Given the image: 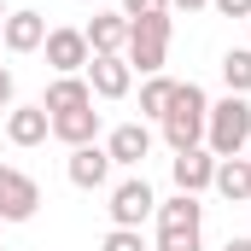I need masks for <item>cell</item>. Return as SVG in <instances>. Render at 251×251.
Returning <instances> with one entry per match:
<instances>
[{
	"instance_id": "1",
	"label": "cell",
	"mask_w": 251,
	"mask_h": 251,
	"mask_svg": "<svg viewBox=\"0 0 251 251\" xmlns=\"http://www.w3.org/2000/svg\"><path fill=\"white\" fill-rule=\"evenodd\" d=\"M204 146H210L216 158H246V146H251V100L246 94H228V100L210 105V117H204Z\"/></svg>"
},
{
	"instance_id": "2",
	"label": "cell",
	"mask_w": 251,
	"mask_h": 251,
	"mask_svg": "<svg viewBox=\"0 0 251 251\" xmlns=\"http://www.w3.org/2000/svg\"><path fill=\"white\" fill-rule=\"evenodd\" d=\"M204 117H210L204 88H199V82H176V100H170V111H164V140H170V152L204 146Z\"/></svg>"
},
{
	"instance_id": "3",
	"label": "cell",
	"mask_w": 251,
	"mask_h": 251,
	"mask_svg": "<svg viewBox=\"0 0 251 251\" xmlns=\"http://www.w3.org/2000/svg\"><path fill=\"white\" fill-rule=\"evenodd\" d=\"M204 240V204L199 193H176L158 204V251H199Z\"/></svg>"
},
{
	"instance_id": "4",
	"label": "cell",
	"mask_w": 251,
	"mask_h": 251,
	"mask_svg": "<svg viewBox=\"0 0 251 251\" xmlns=\"http://www.w3.org/2000/svg\"><path fill=\"white\" fill-rule=\"evenodd\" d=\"M164 53H170V12L164 18H128V47H123L128 70L164 76Z\"/></svg>"
},
{
	"instance_id": "5",
	"label": "cell",
	"mask_w": 251,
	"mask_h": 251,
	"mask_svg": "<svg viewBox=\"0 0 251 251\" xmlns=\"http://www.w3.org/2000/svg\"><path fill=\"white\" fill-rule=\"evenodd\" d=\"M111 228H140L152 210H158V193L146 187V176H128V181H117L111 187Z\"/></svg>"
},
{
	"instance_id": "6",
	"label": "cell",
	"mask_w": 251,
	"mask_h": 251,
	"mask_svg": "<svg viewBox=\"0 0 251 251\" xmlns=\"http://www.w3.org/2000/svg\"><path fill=\"white\" fill-rule=\"evenodd\" d=\"M35 210H41V187H35V176L0 164V222H29Z\"/></svg>"
},
{
	"instance_id": "7",
	"label": "cell",
	"mask_w": 251,
	"mask_h": 251,
	"mask_svg": "<svg viewBox=\"0 0 251 251\" xmlns=\"http://www.w3.org/2000/svg\"><path fill=\"white\" fill-rule=\"evenodd\" d=\"M88 88H94V100H123L128 88H134L128 59L123 53H94V59H88Z\"/></svg>"
},
{
	"instance_id": "8",
	"label": "cell",
	"mask_w": 251,
	"mask_h": 251,
	"mask_svg": "<svg viewBox=\"0 0 251 251\" xmlns=\"http://www.w3.org/2000/svg\"><path fill=\"white\" fill-rule=\"evenodd\" d=\"M64 176H70V187H82V193L105 187V181H111V152H105L100 140H94V146H70Z\"/></svg>"
},
{
	"instance_id": "9",
	"label": "cell",
	"mask_w": 251,
	"mask_h": 251,
	"mask_svg": "<svg viewBox=\"0 0 251 251\" xmlns=\"http://www.w3.org/2000/svg\"><path fill=\"white\" fill-rule=\"evenodd\" d=\"M47 64L59 70V76H76V70H88V59H94V47H88V35L82 29H47Z\"/></svg>"
},
{
	"instance_id": "10",
	"label": "cell",
	"mask_w": 251,
	"mask_h": 251,
	"mask_svg": "<svg viewBox=\"0 0 251 251\" xmlns=\"http://www.w3.org/2000/svg\"><path fill=\"white\" fill-rule=\"evenodd\" d=\"M170 176H176V193H204L216 181V152H210V146L176 152V158H170Z\"/></svg>"
},
{
	"instance_id": "11",
	"label": "cell",
	"mask_w": 251,
	"mask_h": 251,
	"mask_svg": "<svg viewBox=\"0 0 251 251\" xmlns=\"http://www.w3.org/2000/svg\"><path fill=\"white\" fill-rule=\"evenodd\" d=\"M41 41H47V18H41V12L24 6V12H6V18H0V47H6V53H35Z\"/></svg>"
},
{
	"instance_id": "12",
	"label": "cell",
	"mask_w": 251,
	"mask_h": 251,
	"mask_svg": "<svg viewBox=\"0 0 251 251\" xmlns=\"http://www.w3.org/2000/svg\"><path fill=\"white\" fill-rule=\"evenodd\" d=\"M105 152H111V164L140 170V164L152 158V128H146V123H117V128H111V140H105Z\"/></svg>"
},
{
	"instance_id": "13",
	"label": "cell",
	"mask_w": 251,
	"mask_h": 251,
	"mask_svg": "<svg viewBox=\"0 0 251 251\" xmlns=\"http://www.w3.org/2000/svg\"><path fill=\"white\" fill-rule=\"evenodd\" d=\"M47 134H53L47 105H18V111H6V140H12V146H41Z\"/></svg>"
},
{
	"instance_id": "14",
	"label": "cell",
	"mask_w": 251,
	"mask_h": 251,
	"mask_svg": "<svg viewBox=\"0 0 251 251\" xmlns=\"http://www.w3.org/2000/svg\"><path fill=\"white\" fill-rule=\"evenodd\" d=\"M82 35H88L94 53H123L128 47V18L123 12H94V24H88Z\"/></svg>"
},
{
	"instance_id": "15",
	"label": "cell",
	"mask_w": 251,
	"mask_h": 251,
	"mask_svg": "<svg viewBox=\"0 0 251 251\" xmlns=\"http://www.w3.org/2000/svg\"><path fill=\"white\" fill-rule=\"evenodd\" d=\"M41 105H47V117H59V111H82V105H94V88H88L82 76H53V88L41 94Z\"/></svg>"
},
{
	"instance_id": "16",
	"label": "cell",
	"mask_w": 251,
	"mask_h": 251,
	"mask_svg": "<svg viewBox=\"0 0 251 251\" xmlns=\"http://www.w3.org/2000/svg\"><path fill=\"white\" fill-rule=\"evenodd\" d=\"M94 134H100V111H94V105L53 117V140H64V146H94Z\"/></svg>"
},
{
	"instance_id": "17",
	"label": "cell",
	"mask_w": 251,
	"mask_h": 251,
	"mask_svg": "<svg viewBox=\"0 0 251 251\" xmlns=\"http://www.w3.org/2000/svg\"><path fill=\"white\" fill-rule=\"evenodd\" d=\"M210 187L222 193L228 204H246L251 199V158H216V181Z\"/></svg>"
},
{
	"instance_id": "18",
	"label": "cell",
	"mask_w": 251,
	"mask_h": 251,
	"mask_svg": "<svg viewBox=\"0 0 251 251\" xmlns=\"http://www.w3.org/2000/svg\"><path fill=\"white\" fill-rule=\"evenodd\" d=\"M170 100H176V82H170V76H146V88H140V111L164 123V111H170Z\"/></svg>"
},
{
	"instance_id": "19",
	"label": "cell",
	"mask_w": 251,
	"mask_h": 251,
	"mask_svg": "<svg viewBox=\"0 0 251 251\" xmlns=\"http://www.w3.org/2000/svg\"><path fill=\"white\" fill-rule=\"evenodd\" d=\"M222 82H228V94H251V47H234L222 59Z\"/></svg>"
},
{
	"instance_id": "20",
	"label": "cell",
	"mask_w": 251,
	"mask_h": 251,
	"mask_svg": "<svg viewBox=\"0 0 251 251\" xmlns=\"http://www.w3.org/2000/svg\"><path fill=\"white\" fill-rule=\"evenodd\" d=\"M100 251H146V240H140V228H111L100 240Z\"/></svg>"
},
{
	"instance_id": "21",
	"label": "cell",
	"mask_w": 251,
	"mask_h": 251,
	"mask_svg": "<svg viewBox=\"0 0 251 251\" xmlns=\"http://www.w3.org/2000/svg\"><path fill=\"white\" fill-rule=\"evenodd\" d=\"M170 0H123V18H164Z\"/></svg>"
},
{
	"instance_id": "22",
	"label": "cell",
	"mask_w": 251,
	"mask_h": 251,
	"mask_svg": "<svg viewBox=\"0 0 251 251\" xmlns=\"http://www.w3.org/2000/svg\"><path fill=\"white\" fill-rule=\"evenodd\" d=\"M222 18H251V0H210Z\"/></svg>"
},
{
	"instance_id": "23",
	"label": "cell",
	"mask_w": 251,
	"mask_h": 251,
	"mask_svg": "<svg viewBox=\"0 0 251 251\" xmlns=\"http://www.w3.org/2000/svg\"><path fill=\"white\" fill-rule=\"evenodd\" d=\"M6 105H12V70L0 64V111H6Z\"/></svg>"
},
{
	"instance_id": "24",
	"label": "cell",
	"mask_w": 251,
	"mask_h": 251,
	"mask_svg": "<svg viewBox=\"0 0 251 251\" xmlns=\"http://www.w3.org/2000/svg\"><path fill=\"white\" fill-rule=\"evenodd\" d=\"M222 251H251V234H234V240H228Z\"/></svg>"
},
{
	"instance_id": "25",
	"label": "cell",
	"mask_w": 251,
	"mask_h": 251,
	"mask_svg": "<svg viewBox=\"0 0 251 251\" xmlns=\"http://www.w3.org/2000/svg\"><path fill=\"white\" fill-rule=\"evenodd\" d=\"M170 6H181V12H204L210 0H170Z\"/></svg>"
},
{
	"instance_id": "26",
	"label": "cell",
	"mask_w": 251,
	"mask_h": 251,
	"mask_svg": "<svg viewBox=\"0 0 251 251\" xmlns=\"http://www.w3.org/2000/svg\"><path fill=\"white\" fill-rule=\"evenodd\" d=\"M0 18H6V6H0Z\"/></svg>"
},
{
	"instance_id": "27",
	"label": "cell",
	"mask_w": 251,
	"mask_h": 251,
	"mask_svg": "<svg viewBox=\"0 0 251 251\" xmlns=\"http://www.w3.org/2000/svg\"><path fill=\"white\" fill-rule=\"evenodd\" d=\"M0 251H6V246H0Z\"/></svg>"
},
{
	"instance_id": "28",
	"label": "cell",
	"mask_w": 251,
	"mask_h": 251,
	"mask_svg": "<svg viewBox=\"0 0 251 251\" xmlns=\"http://www.w3.org/2000/svg\"><path fill=\"white\" fill-rule=\"evenodd\" d=\"M246 152H251V146H246Z\"/></svg>"
}]
</instances>
